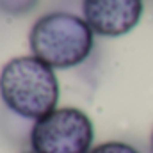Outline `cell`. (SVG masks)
<instances>
[{
  "mask_svg": "<svg viewBox=\"0 0 153 153\" xmlns=\"http://www.w3.org/2000/svg\"><path fill=\"white\" fill-rule=\"evenodd\" d=\"M0 98L11 112L38 121L57 109V75L36 55L13 57L0 71Z\"/></svg>",
  "mask_w": 153,
  "mask_h": 153,
  "instance_id": "6da1fadb",
  "label": "cell"
},
{
  "mask_svg": "<svg viewBox=\"0 0 153 153\" xmlns=\"http://www.w3.org/2000/svg\"><path fill=\"white\" fill-rule=\"evenodd\" d=\"M29 46L32 55L53 70H70L91 55L94 32L84 18L55 11L34 22L29 32Z\"/></svg>",
  "mask_w": 153,
  "mask_h": 153,
  "instance_id": "7a4b0ae2",
  "label": "cell"
},
{
  "mask_svg": "<svg viewBox=\"0 0 153 153\" xmlns=\"http://www.w3.org/2000/svg\"><path fill=\"white\" fill-rule=\"evenodd\" d=\"M94 125L76 107H61L34 121L30 148L36 153H91Z\"/></svg>",
  "mask_w": 153,
  "mask_h": 153,
  "instance_id": "3957f363",
  "label": "cell"
},
{
  "mask_svg": "<svg viewBox=\"0 0 153 153\" xmlns=\"http://www.w3.org/2000/svg\"><path fill=\"white\" fill-rule=\"evenodd\" d=\"M143 0H82V18L103 38L132 32L143 16Z\"/></svg>",
  "mask_w": 153,
  "mask_h": 153,
  "instance_id": "277c9868",
  "label": "cell"
},
{
  "mask_svg": "<svg viewBox=\"0 0 153 153\" xmlns=\"http://www.w3.org/2000/svg\"><path fill=\"white\" fill-rule=\"evenodd\" d=\"M39 0H0V11L9 16H22L30 13Z\"/></svg>",
  "mask_w": 153,
  "mask_h": 153,
  "instance_id": "5b68a950",
  "label": "cell"
},
{
  "mask_svg": "<svg viewBox=\"0 0 153 153\" xmlns=\"http://www.w3.org/2000/svg\"><path fill=\"white\" fill-rule=\"evenodd\" d=\"M91 153H141L135 146L123 143V141H107L98 146H94Z\"/></svg>",
  "mask_w": 153,
  "mask_h": 153,
  "instance_id": "8992f818",
  "label": "cell"
},
{
  "mask_svg": "<svg viewBox=\"0 0 153 153\" xmlns=\"http://www.w3.org/2000/svg\"><path fill=\"white\" fill-rule=\"evenodd\" d=\"M150 144H152V152H153V130H152V137H150Z\"/></svg>",
  "mask_w": 153,
  "mask_h": 153,
  "instance_id": "52a82bcc",
  "label": "cell"
},
{
  "mask_svg": "<svg viewBox=\"0 0 153 153\" xmlns=\"http://www.w3.org/2000/svg\"><path fill=\"white\" fill-rule=\"evenodd\" d=\"M25 153H36V152H32V150H30V152H25Z\"/></svg>",
  "mask_w": 153,
  "mask_h": 153,
  "instance_id": "ba28073f",
  "label": "cell"
}]
</instances>
